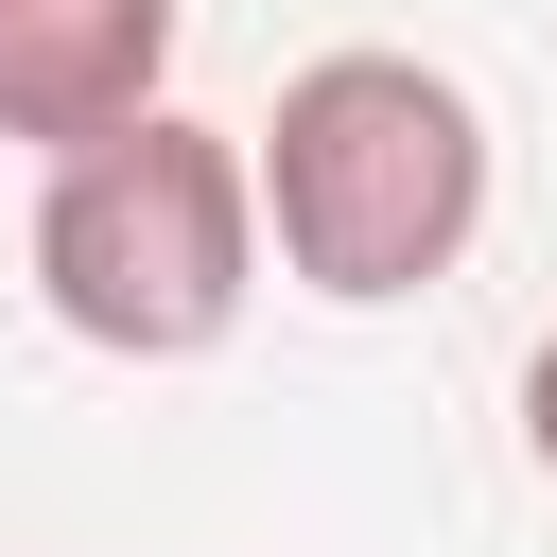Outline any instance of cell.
Here are the masks:
<instances>
[{
  "instance_id": "4",
  "label": "cell",
  "mask_w": 557,
  "mask_h": 557,
  "mask_svg": "<svg viewBox=\"0 0 557 557\" xmlns=\"http://www.w3.org/2000/svg\"><path fill=\"white\" fill-rule=\"evenodd\" d=\"M522 453H540V487H557V331L522 348Z\"/></svg>"
},
{
  "instance_id": "2",
  "label": "cell",
  "mask_w": 557,
  "mask_h": 557,
  "mask_svg": "<svg viewBox=\"0 0 557 557\" xmlns=\"http://www.w3.org/2000/svg\"><path fill=\"white\" fill-rule=\"evenodd\" d=\"M261 296V157L191 104L52 157L35 191V313L104 366H209Z\"/></svg>"
},
{
  "instance_id": "1",
  "label": "cell",
  "mask_w": 557,
  "mask_h": 557,
  "mask_svg": "<svg viewBox=\"0 0 557 557\" xmlns=\"http://www.w3.org/2000/svg\"><path fill=\"white\" fill-rule=\"evenodd\" d=\"M261 244L331 313H400L487 244V104L435 52H313L261 122Z\"/></svg>"
},
{
  "instance_id": "3",
  "label": "cell",
  "mask_w": 557,
  "mask_h": 557,
  "mask_svg": "<svg viewBox=\"0 0 557 557\" xmlns=\"http://www.w3.org/2000/svg\"><path fill=\"white\" fill-rule=\"evenodd\" d=\"M157 87H174V0H0V139L87 157L157 122Z\"/></svg>"
}]
</instances>
